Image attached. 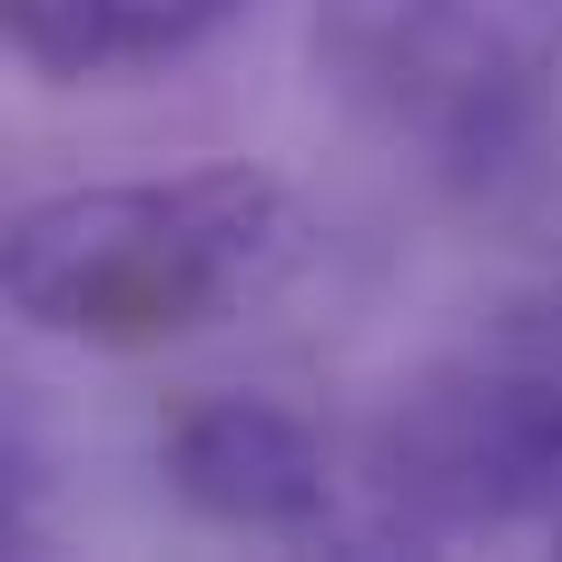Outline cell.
<instances>
[{
    "mask_svg": "<svg viewBox=\"0 0 562 562\" xmlns=\"http://www.w3.org/2000/svg\"><path fill=\"white\" fill-rule=\"evenodd\" d=\"M306 257V217L267 168H188L30 198L0 237L10 316L69 346H168L247 316Z\"/></svg>",
    "mask_w": 562,
    "mask_h": 562,
    "instance_id": "obj_1",
    "label": "cell"
},
{
    "mask_svg": "<svg viewBox=\"0 0 562 562\" xmlns=\"http://www.w3.org/2000/svg\"><path fill=\"white\" fill-rule=\"evenodd\" d=\"M375 504L415 543L514 533L562 514V286L484 316L474 346L395 385L366 445Z\"/></svg>",
    "mask_w": 562,
    "mask_h": 562,
    "instance_id": "obj_2",
    "label": "cell"
},
{
    "mask_svg": "<svg viewBox=\"0 0 562 562\" xmlns=\"http://www.w3.org/2000/svg\"><path fill=\"white\" fill-rule=\"evenodd\" d=\"M306 49L366 128L494 168L562 79V0H316Z\"/></svg>",
    "mask_w": 562,
    "mask_h": 562,
    "instance_id": "obj_3",
    "label": "cell"
},
{
    "mask_svg": "<svg viewBox=\"0 0 562 562\" xmlns=\"http://www.w3.org/2000/svg\"><path fill=\"white\" fill-rule=\"evenodd\" d=\"M168 494L217 524V533H267V543H306L336 524V464L316 445V425H296L286 405L257 395H198L178 405L168 445Z\"/></svg>",
    "mask_w": 562,
    "mask_h": 562,
    "instance_id": "obj_4",
    "label": "cell"
},
{
    "mask_svg": "<svg viewBox=\"0 0 562 562\" xmlns=\"http://www.w3.org/2000/svg\"><path fill=\"white\" fill-rule=\"evenodd\" d=\"M237 0H10V49L40 79H109L198 49Z\"/></svg>",
    "mask_w": 562,
    "mask_h": 562,
    "instance_id": "obj_5",
    "label": "cell"
},
{
    "mask_svg": "<svg viewBox=\"0 0 562 562\" xmlns=\"http://www.w3.org/2000/svg\"><path fill=\"white\" fill-rule=\"evenodd\" d=\"M553 543H562V514H553Z\"/></svg>",
    "mask_w": 562,
    "mask_h": 562,
    "instance_id": "obj_6",
    "label": "cell"
}]
</instances>
